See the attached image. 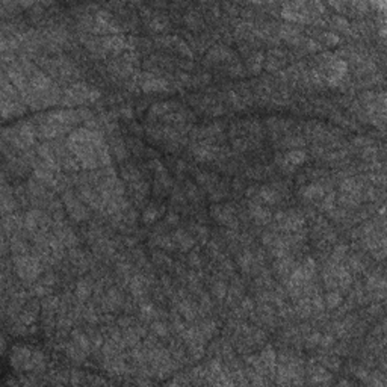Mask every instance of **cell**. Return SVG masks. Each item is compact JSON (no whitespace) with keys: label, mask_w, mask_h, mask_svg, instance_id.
<instances>
[{"label":"cell","mask_w":387,"mask_h":387,"mask_svg":"<svg viewBox=\"0 0 387 387\" xmlns=\"http://www.w3.org/2000/svg\"><path fill=\"white\" fill-rule=\"evenodd\" d=\"M65 142L80 168L92 171L111 165L109 145L105 141L103 132L79 127L68 135Z\"/></svg>","instance_id":"1"},{"label":"cell","mask_w":387,"mask_h":387,"mask_svg":"<svg viewBox=\"0 0 387 387\" xmlns=\"http://www.w3.org/2000/svg\"><path fill=\"white\" fill-rule=\"evenodd\" d=\"M80 115L73 109H59L49 114H43L34 118L32 124L38 138L56 139L65 133H71L74 126L80 123Z\"/></svg>","instance_id":"2"},{"label":"cell","mask_w":387,"mask_h":387,"mask_svg":"<svg viewBox=\"0 0 387 387\" xmlns=\"http://www.w3.org/2000/svg\"><path fill=\"white\" fill-rule=\"evenodd\" d=\"M2 138H4V142L7 145H10L11 148L25 151V150H29L35 144L37 133H35L32 123L23 121L16 126L4 129Z\"/></svg>","instance_id":"3"},{"label":"cell","mask_w":387,"mask_h":387,"mask_svg":"<svg viewBox=\"0 0 387 387\" xmlns=\"http://www.w3.org/2000/svg\"><path fill=\"white\" fill-rule=\"evenodd\" d=\"M99 97H100V91H97L95 88H92L86 83H71L68 88L62 89L59 105L73 108L77 105L97 102Z\"/></svg>","instance_id":"4"},{"label":"cell","mask_w":387,"mask_h":387,"mask_svg":"<svg viewBox=\"0 0 387 387\" xmlns=\"http://www.w3.org/2000/svg\"><path fill=\"white\" fill-rule=\"evenodd\" d=\"M25 100L17 88L2 74V115L4 118L22 115L25 112Z\"/></svg>","instance_id":"5"},{"label":"cell","mask_w":387,"mask_h":387,"mask_svg":"<svg viewBox=\"0 0 387 387\" xmlns=\"http://www.w3.org/2000/svg\"><path fill=\"white\" fill-rule=\"evenodd\" d=\"M13 263H14V269L17 272V275L25 280V281H35L37 278H40L41 272H43V262L35 256V254H19L13 257Z\"/></svg>","instance_id":"6"},{"label":"cell","mask_w":387,"mask_h":387,"mask_svg":"<svg viewBox=\"0 0 387 387\" xmlns=\"http://www.w3.org/2000/svg\"><path fill=\"white\" fill-rule=\"evenodd\" d=\"M62 203L67 209V214L70 215V218L73 221L80 223V221H86L89 218V209L79 199L77 194H74L73 190L68 189L62 194Z\"/></svg>","instance_id":"7"},{"label":"cell","mask_w":387,"mask_h":387,"mask_svg":"<svg viewBox=\"0 0 387 387\" xmlns=\"http://www.w3.org/2000/svg\"><path fill=\"white\" fill-rule=\"evenodd\" d=\"M133 80L136 86L145 92H160V91H168L169 83L160 76H156L150 71L145 73H138L133 76Z\"/></svg>","instance_id":"8"},{"label":"cell","mask_w":387,"mask_h":387,"mask_svg":"<svg viewBox=\"0 0 387 387\" xmlns=\"http://www.w3.org/2000/svg\"><path fill=\"white\" fill-rule=\"evenodd\" d=\"M211 215L218 224L226 226L229 230H236L239 226L236 209L232 205H215L211 208Z\"/></svg>","instance_id":"9"},{"label":"cell","mask_w":387,"mask_h":387,"mask_svg":"<svg viewBox=\"0 0 387 387\" xmlns=\"http://www.w3.org/2000/svg\"><path fill=\"white\" fill-rule=\"evenodd\" d=\"M190 154L199 162H212L220 157L221 148L215 144H209L205 141H196L190 145Z\"/></svg>","instance_id":"10"},{"label":"cell","mask_w":387,"mask_h":387,"mask_svg":"<svg viewBox=\"0 0 387 387\" xmlns=\"http://www.w3.org/2000/svg\"><path fill=\"white\" fill-rule=\"evenodd\" d=\"M11 363L17 369H35V351H31V348L23 345L14 346L11 352Z\"/></svg>","instance_id":"11"},{"label":"cell","mask_w":387,"mask_h":387,"mask_svg":"<svg viewBox=\"0 0 387 387\" xmlns=\"http://www.w3.org/2000/svg\"><path fill=\"white\" fill-rule=\"evenodd\" d=\"M206 59H208V64H215V65L223 64V62H226L229 65V64L238 61L236 55L230 49H227L226 46H214L208 52V58Z\"/></svg>","instance_id":"12"},{"label":"cell","mask_w":387,"mask_h":387,"mask_svg":"<svg viewBox=\"0 0 387 387\" xmlns=\"http://www.w3.org/2000/svg\"><path fill=\"white\" fill-rule=\"evenodd\" d=\"M159 43H160L162 46H165V47L174 49L177 53H180V55L184 56V58H189V59L194 58V52H192V49L189 47V44H187L186 41L180 40L178 37H163V38L159 40Z\"/></svg>","instance_id":"13"},{"label":"cell","mask_w":387,"mask_h":387,"mask_svg":"<svg viewBox=\"0 0 387 387\" xmlns=\"http://www.w3.org/2000/svg\"><path fill=\"white\" fill-rule=\"evenodd\" d=\"M248 214L250 217L253 218V221L259 226H265V224H269L271 220H272V214L268 208L262 206L260 203H250L248 206Z\"/></svg>","instance_id":"14"},{"label":"cell","mask_w":387,"mask_h":387,"mask_svg":"<svg viewBox=\"0 0 387 387\" xmlns=\"http://www.w3.org/2000/svg\"><path fill=\"white\" fill-rule=\"evenodd\" d=\"M286 64V52L278 50V49H272L268 52V56L265 58V64L263 67L268 71H278L283 68V65Z\"/></svg>","instance_id":"15"},{"label":"cell","mask_w":387,"mask_h":387,"mask_svg":"<svg viewBox=\"0 0 387 387\" xmlns=\"http://www.w3.org/2000/svg\"><path fill=\"white\" fill-rule=\"evenodd\" d=\"M171 238H172V242H174L175 248H178L181 251H189L190 248H194V245H196V242H197L189 232H186L183 229H178V230L172 232Z\"/></svg>","instance_id":"16"},{"label":"cell","mask_w":387,"mask_h":387,"mask_svg":"<svg viewBox=\"0 0 387 387\" xmlns=\"http://www.w3.org/2000/svg\"><path fill=\"white\" fill-rule=\"evenodd\" d=\"M150 287V278L142 274H136L129 281V289L135 298H142Z\"/></svg>","instance_id":"17"},{"label":"cell","mask_w":387,"mask_h":387,"mask_svg":"<svg viewBox=\"0 0 387 387\" xmlns=\"http://www.w3.org/2000/svg\"><path fill=\"white\" fill-rule=\"evenodd\" d=\"M301 197L307 202H319L325 196V187L319 181H313L310 184H306L300 190Z\"/></svg>","instance_id":"18"},{"label":"cell","mask_w":387,"mask_h":387,"mask_svg":"<svg viewBox=\"0 0 387 387\" xmlns=\"http://www.w3.org/2000/svg\"><path fill=\"white\" fill-rule=\"evenodd\" d=\"M177 310H178L180 316H183L186 321H194V319L197 318L199 312H200L199 306L194 304V303H192L190 300H187V298H178V301H177Z\"/></svg>","instance_id":"19"},{"label":"cell","mask_w":387,"mask_h":387,"mask_svg":"<svg viewBox=\"0 0 387 387\" xmlns=\"http://www.w3.org/2000/svg\"><path fill=\"white\" fill-rule=\"evenodd\" d=\"M280 38H283L284 41H287L289 44H294V46H300L301 41L304 40V37L301 35V31L294 26V25H283L280 26Z\"/></svg>","instance_id":"20"},{"label":"cell","mask_w":387,"mask_h":387,"mask_svg":"<svg viewBox=\"0 0 387 387\" xmlns=\"http://www.w3.org/2000/svg\"><path fill=\"white\" fill-rule=\"evenodd\" d=\"M295 266H297L295 260L287 254V256H284V257L277 259V262H275V265H274V271H275L277 275H280V277H283V280H286V278L292 274V271L295 269Z\"/></svg>","instance_id":"21"},{"label":"cell","mask_w":387,"mask_h":387,"mask_svg":"<svg viewBox=\"0 0 387 387\" xmlns=\"http://www.w3.org/2000/svg\"><path fill=\"white\" fill-rule=\"evenodd\" d=\"M309 376L310 382L313 384H327L331 381V375L327 372V369L322 364H310L309 366Z\"/></svg>","instance_id":"22"},{"label":"cell","mask_w":387,"mask_h":387,"mask_svg":"<svg viewBox=\"0 0 387 387\" xmlns=\"http://www.w3.org/2000/svg\"><path fill=\"white\" fill-rule=\"evenodd\" d=\"M102 306L105 310H115L123 306V295L118 289H109L102 298Z\"/></svg>","instance_id":"23"},{"label":"cell","mask_w":387,"mask_h":387,"mask_svg":"<svg viewBox=\"0 0 387 387\" xmlns=\"http://www.w3.org/2000/svg\"><path fill=\"white\" fill-rule=\"evenodd\" d=\"M94 291V283L89 277H85V278H80L76 284V298L79 303H83L86 301L91 294Z\"/></svg>","instance_id":"24"},{"label":"cell","mask_w":387,"mask_h":387,"mask_svg":"<svg viewBox=\"0 0 387 387\" xmlns=\"http://www.w3.org/2000/svg\"><path fill=\"white\" fill-rule=\"evenodd\" d=\"M109 150L114 151L115 157L121 162V160H126L127 156H129V147H127V142L118 136H112L111 138V142H109Z\"/></svg>","instance_id":"25"},{"label":"cell","mask_w":387,"mask_h":387,"mask_svg":"<svg viewBox=\"0 0 387 387\" xmlns=\"http://www.w3.org/2000/svg\"><path fill=\"white\" fill-rule=\"evenodd\" d=\"M172 186V180L169 178L168 172H159L154 175V192L156 196H165V194L171 189Z\"/></svg>","instance_id":"26"},{"label":"cell","mask_w":387,"mask_h":387,"mask_svg":"<svg viewBox=\"0 0 387 387\" xmlns=\"http://www.w3.org/2000/svg\"><path fill=\"white\" fill-rule=\"evenodd\" d=\"M265 64V55L263 52H253L247 59V70L251 74H259Z\"/></svg>","instance_id":"27"},{"label":"cell","mask_w":387,"mask_h":387,"mask_svg":"<svg viewBox=\"0 0 387 387\" xmlns=\"http://www.w3.org/2000/svg\"><path fill=\"white\" fill-rule=\"evenodd\" d=\"M283 157H284V160L291 165V166H300V165H303L306 160H307V153L304 151V150H298V148H295V150H291V151H287L286 154H283Z\"/></svg>","instance_id":"28"},{"label":"cell","mask_w":387,"mask_h":387,"mask_svg":"<svg viewBox=\"0 0 387 387\" xmlns=\"http://www.w3.org/2000/svg\"><path fill=\"white\" fill-rule=\"evenodd\" d=\"M197 181L202 187H205L208 192L220 181L218 175L214 174V172H208V171H203V172H199L197 174Z\"/></svg>","instance_id":"29"},{"label":"cell","mask_w":387,"mask_h":387,"mask_svg":"<svg viewBox=\"0 0 387 387\" xmlns=\"http://www.w3.org/2000/svg\"><path fill=\"white\" fill-rule=\"evenodd\" d=\"M343 303V297L340 292L337 291H330L325 297H324V304H325V309L328 310H336L342 306Z\"/></svg>","instance_id":"30"},{"label":"cell","mask_w":387,"mask_h":387,"mask_svg":"<svg viewBox=\"0 0 387 387\" xmlns=\"http://www.w3.org/2000/svg\"><path fill=\"white\" fill-rule=\"evenodd\" d=\"M294 312L300 316V318H309L312 313H313V309H312V303H310V298L309 297H303V298H298V303L294 309Z\"/></svg>","instance_id":"31"},{"label":"cell","mask_w":387,"mask_h":387,"mask_svg":"<svg viewBox=\"0 0 387 387\" xmlns=\"http://www.w3.org/2000/svg\"><path fill=\"white\" fill-rule=\"evenodd\" d=\"M121 175H123L124 181H127V183H133V181H138L142 178L139 169L136 166H133L132 163H127L121 168Z\"/></svg>","instance_id":"32"},{"label":"cell","mask_w":387,"mask_h":387,"mask_svg":"<svg viewBox=\"0 0 387 387\" xmlns=\"http://www.w3.org/2000/svg\"><path fill=\"white\" fill-rule=\"evenodd\" d=\"M184 23H186L187 28L192 29V31H199V29L203 28V19H202V16H200L199 13H196V11H189V13L184 16Z\"/></svg>","instance_id":"33"},{"label":"cell","mask_w":387,"mask_h":387,"mask_svg":"<svg viewBox=\"0 0 387 387\" xmlns=\"http://www.w3.org/2000/svg\"><path fill=\"white\" fill-rule=\"evenodd\" d=\"M227 192H229L227 184H226L224 181H218V183L209 190V197H211V200H214V202H220V200H223L224 197H227Z\"/></svg>","instance_id":"34"},{"label":"cell","mask_w":387,"mask_h":387,"mask_svg":"<svg viewBox=\"0 0 387 387\" xmlns=\"http://www.w3.org/2000/svg\"><path fill=\"white\" fill-rule=\"evenodd\" d=\"M160 215H162V211L157 209L156 205H148L142 214V221L145 224H153L154 221H157V218H160Z\"/></svg>","instance_id":"35"},{"label":"cell","mask_w":387,"mask_h":387,"mask_svg":"<svg viewBox=\"0 0 387 387\" xmlns=\"http://www.w3.org/2000/svg\"><path fill=\"white\" fill-rule=\"evenodd\" d=\"M197 328H199V331L203 334V337H205L206 340H208V339H211V337H214V336L218 333L217 324H215L214 321H209V319H206V321L200 322V325H199Z\"/></svg>","instance_id":"36"},{"label":"cell","mask_w":387,"mask_h":387,"mask_svg":"<svg viewBox=\"0 0 387 387\" xmlns=\"http://www.w3.org/2000/svg\"><path fill=\"white\" fill-rule=\"evenodd\" d=\"M65 351H67L68 357H71V358L76 360V361H82V360H85V357H86V352H85L77 343H74L73 340H71L70 343H67Z\"/></svg>","instance_id":"37"},{"label":"cell","mask_w":387,"mask_h":387,"mask_svg":"<svg viewBox=\"0 0 387 387\" xmlns=\"http://www.w3.org/2000/svg\"><path fill=\"white\" fill-rule=\"evenodd\" d=\"M148 17H150L148 26L153 31H163L168 26V19L165 16H162V14H153V16L150 14Z\"/></svg>","instance_id":"38"},{"label":"cell","mask_w":387,"mask_h":387,"mask_svg":"<svg viewBox=\"0 0 387 387\" xmlns=\"http://www.w3.org/2000/svg\"><path fill=\"white\" fill-rule=\"evenodd\" d=\"M330 25H331L333 29H336L339 32H349V29H351L349 22L345 17H342V16H333L330 19Z\"/></svg>","instance_id":"39"},{"label":"cell","mask_w":387,"mask_h":387,"mask_svg":"<svg viewBox=\"0 0 387 387\" xmlns=\"http://www.w3.org/2000/svg\"><path fill=\"white\" fill-rule=\"evenodd\" d=\"M212 295L217 298V300H224L227 297V292H229V286L223 281V280H215L212 283Z\"/></svg>","instance_id":"40"},{"label":"cell","mask_w":387,"mask_h":387,"mask_svg":"<svg viewBox=\"0 0 387 387\" xmlns=\"http://www.w3.org/2000/svg\"><path fill=\"white\" fill-rule=\"evenodd\" d=\"M336 194L333 192V190H330L327 196H324L322 199H321V206H319V209L322 211V212H331L334 208H336Z\"/></svg>","instance_id":"41"},{"label":"cell","mask_w":387,"mask_h":387,"mask_svg":"<svg viewBox=\"0 0 387 387\" xmlns=\"http://www.w3.org/2000/svg\"><path fill=\"white\" fill-rule=\"evenodd\" d=\"M190 229H192L190 232H192L194 239H196V241H200V242H203V244H206L209 232H208V229H206L205 226H200V224H192V226H190Z\"/></svg>","instance_id":"42"},{"label":"cell","mask_w":387,"mask_h":387,"mask_svg":"<svg viewBox=\"0 0 387 387\" xmlns=\"http://www.w3.org/2000/svg\"><path fill=\"white\" fill-rule=\"evenodd\" d=\"M151 331L157 336V337H168L169 336V327L162 322V321H153L151 324Z\"/></svg>","instance_id":"43"},{"label":"cell","mask_w":387,"mask_h":387,"mask_svg":"<svg viewBox=\"0 0 387 387\" xmlns=\"http://www.w3.org/2000/svg\"><path fill=\"white\" fill-rule=\"evenodd\" d=\"M319 360H321V364L324 367H328L331 370H337L340 367V360L334 355H322Z\"/></svg>","instance_id":"44"},{"label":"cell","mask_w":387,"mask_h":387,"mask_svg":"<svg viewBox=\"0 0 387 387\" xmlns=\"http://www.w3.org/2000/svg\"><path fill=\"white\" fill-rule=\"evenodd\" d=\"M186 197H187L190 202H194V203H197V202H200V200L203 199V196L200 194L199 187L194 186L192 183H186Z\"/></svg>","instance_id":"45"},{"label":"cell","mask_w":387,"mask_h":387,"mask_svg":"<svg viewBox=\"0 0 387 387\" xmlns=\"http://www.w3.org/2000/svg\"><path fill=\"white\" fill-rule=\"evenodd\" d=\"M319 40L327 44V46H336L340 43V37L334 32H321L319 34Z\"/></svg>","instance_id":"46"},{"label":"cell","mask_w":387,"mask_h":387,"mask_svg":"<svg viewBox=\"0 0 387 387\" xmlns=\"http://www.w3.org/2000/svg\"><path fill=\"white\" fill-rule=\"evenodd\" d=\"M346 253H348V245H345V244L336 245L334 250H333V254H331V260L340 263L346 257Z\"/></svg>","instance_id":"47"},{"label":"cell","mask_w":387,"mask_h":387,"mask_svg":"<svg viewBox=\"0 0 387 387\" xmlns=\"http://www.w3.org/2000/svg\"><path fill=\"white\" fill-rule=\"evenodd\" d=\"M153 260H154V263H156L157 266H162V268H168V266H171V260H169V257H168V256H165V254H162V253H154V254H153Z\"/></svg>","instance_id":"48"},{"label":"cell","mask_w":387,"mask_h":387,"mask_svg":"<svg viewBox=\"0 0 387 387\" xmlns=\"http://www.w3.org/2000/svg\"><path fill=\"white\" fill-rule=\"evenodd\" d=\"M127 147L135 153V154H141V153H144L145 151V148H144V145H142V142L141 141H138V139H133V138H130V139H127Z\"/></svg>","instance_id":"49"},{"label":"cell","mask_w":387,"mask_h":387,"mask_svg":"<svg viewBox=\"0 0 387 387\" xmlns=\"http://www.w3.org/2000/svg\"><path fill=\"white\" fill-rule=\"evenodd\" d=\"M148 168L154 172V175H156V174H159V172L166 171V168L163 166V163H162L160 160H157V159H151V160L148 162Z\"/></svg>","instance_id":"50"},{"label":"cell","mask_w":387,"mask_h":387,"mask_svg":"<svg viewBox=\"0 0 387 387\" xmlns=\"http://www.w3.org/2000/svg\"><path fill=\"white\" fill-rule=\"evenodd\" d=\"M334 337L331 336V334H325V336H321V339H319V345L318 346H321V348H331L333 345H334Z\"/></svg>","instance_id":"51"},{"label":"cell","mask_w":387,"mask_h":387,"mask_svg":"<svg viewBox=\"0 0 387 387\" xmlns=\"http://www.w3.org/2000/svg\"><path fill=\"white\" fill-rule=\"evenodd\" d=\"M187 263H189V266H192V268H200V266H202L200 254H199V253H190V254L187 256Z\"/></svg>","instance_id":"52"},{"label":"cell","mask_w":387,"mask_h":387,"mask_svg":"<svg viewBox=\"0 0 387 387\" xmlns=\"http://www.w3.org/2000/svg\"><path fill=\"white\" fill-rule=\"evenodd\" d=\"M319 339H321V334L319 333H312L307 339H306V345L307 348H315L319 345Z\"/></svg>","instance_id":"53"},{"label":"cell","mask_w":387,"mask_h":387,"mask_svg":"<svg viewBox=\"0 0 387 387\" xmlns=\"http://www.w3.org/2000/svg\"><path fill=\"white\" fill-rule=\"evenodd\" d=\"M354 145L355 147H360V148H366L369 145H372V139L366 138V136H358L354 139Z\"/></svg>","instance_id":"54"},{"label":"cell","mask_w":387,"mask_h":387,"mask_svg":"<svg viewBox=\"0 0 387 387\" xmlns=\"http://www.w3.org/2000/svg\"><path fill=\"white\" fill-rule=\"evenodd\" d=\"M166 224L168 226H175L178 224V217L175 214H168L166 215Z\"/></svg>","instance_id":"55"}]
</instances>
